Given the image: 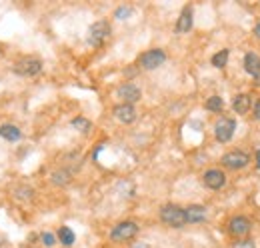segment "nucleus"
Here are the masks:
<instances>
[{
  "instance_id": "nucleus-13",
  "label": "nucleus",
  "mask_w": 260,
  "mask_h": 248,
  "mask_svg": "<svg viewBox=\"0 0 260 248\" xmlns=\"http://www.w3.org/2000/svg\"><path fill=\"white\" fill-rule=\"evenodd\" d=\"M192 28V10L190 8H184L182 10V14L178 16V20H176V32H188Z\"/></svg>"
},
{
  "instance_id": "nucleus-19",
  "label": "nucleus",
  "mask_w": 260,
  "mask_h": 248,
  "mask_svg": "<svg viewBox=\"0 0 260 248\" xmlns=\"http://www.w3.org/2000/svg\"><path fill=\"white\" fill-rule=\"evenodd\" d=\"M226 62H228V50H220L218 54H214V56H212V64H214L216 68L226 66Z\"/></svg>"
},
{
  "instance_id": "nucleus-20",
  "label": "nucleus",
  "mask_w": 260,
  "mask_h": 248,
  "mask_svg": "<svg viewBox=\"0 0 260 248\" xmlns=\"http://www.w3.org/2000/svg\"><path fill=\"white\" fill-rule=\"evenodd\" d=\"M72 126H74L76 130H80V132H88V130H90V122H88L86 118H74V120H72Z\"/></svg>"
},
{
  "instance_id": "nucleus-18",
  "label": "nucleus",
  "mask_w": 260,
  "mask_h": 248,
  "mask_svg": "<svg viewBox=\"0 0 260 248\" xmlns=\"http://www.w3.org/2000/svg\"><path fill=\"white\" fill-rule=\"evenodd\" d=\"M58 238H60V242H62L64 246H70V244L74 242V232H72L68 226H62V228L58 230Z\"/></svg>"
},
{
  "instance_id": "nucleus-15",
  "label": "nucleus",
  "mask_w": 260,
  "mask_h": 248,
  "mask_svg": "<svg viewBox=\"0 0 260 248\" xmlns=\"http://www.w3.org/2000/svg\"><path fill=\"white\" fill-rule=\"evenodd\" d=\"M244 68H246V72H248V74H252V76H260V56L258 54L248 52V54L244 56Z\"/></svg>"
},
{
  "instance_id": "nucleus-8",
  "label": "nucleus",
  "mask_w": 260,
  "mask_h": 248,
  "mask_svg": "<svg viewBox=\"0 0 260 248\" xmlns=\"http://www.w3.org/2000/svg\"><path fill=\"white\" fill-rule=\"evenodd\" d=\"M116 96H118L120 100H124V104H132V102L140 100L142 94H140V88L134 86V84H122V86H118Z\"/></svg>"
},
{
  "instance_id": "nucleus-4",
  "label": "nucleus",
  "mask_w": 260,
  "mask_h": 248,
  "mask_svg": "<svg viewBox=\"0 0 260 248\" xmlns=\"http://www.w3.org/2000/svg\"><path fill=\"white\" fill-rule=\"evenodd\" d=\"M164 62H166V54H164L162 50H148V52H144V54L138 58V64H140L144 70H154V68L162 66Z\"/></svg>"
},
{
  "instance_id": "nucleus-12",
  "label": "nucleus",
  "mask_w": 260,
  "mask_h": 248,
  "mask_svg": "<svg viewBox=\"0 0 260 248\" xmlns=\"http://www.w3.org/2000/svg\"><path fill=\"white\" fill-rule=\"evenodd\" d=\"M184 212H186V222H188V224H198V222H202V220L206 218V208L200 206V204L188 206Z\"/></svg>"
},
{
  "instance_id": "nucleus-9",
  "label": "nucleus",
  "mask_w": 260,
  "mask_h": 248,
  "mask_svg": "<svg viewBox=\"0 0 260 248\" xmlns=\"http://www.w3.org/2000/svg\"><path fill=\"white\" fill-rule=\"evenodd\" d=\"M250 232V220L244 216H236L230 220V234L232 236H246Z\"/></svg>"
},
{
  "instance_id": "nucleus-25",
  "label": "nucleus",
  "mask_w": 260,
  "mask_h": 248,
  "mask_svg": "<svg viewBox=\"0 0 260 248\" xmlns=\"http://www.w3.org/2000/svg\"><path fill=\"white\" fill-rule=\"evenodd\" d=\"M254 34H256V38H260V20L256 22V26H254Z\"/></svg>"
},
{
  "instance_id": "nucleus-10",
  "label": "nucleus",
  "mask_w": 260,
  "mask_h": 248,
  "mask_svg": "<svg viewBox=\"0 0 260 248\" xmlns=\"http://www.w3.org/2000/svg\"><path fill=\"white\" fill-rule=\"evenodd\" d=\"M114 116H116V120H120L122 124H130L134 122V118H136V110H134L132 104H118L114 108Z\"/></svg>"
},
{
  "instance_id": "nucleus-5",
  "label": "nucleus",
  "mask_w": 260,
  "mask_h": 248,
  "mask_svg": "<svg viewBox=\"0 0 260 248\" xmlns=\"http://www.w3.org/2000/svg\"><path fill=\"white\" fill-rule=\"evenodd\" d=\"M108 34H110V26H108V22L98 20V22H94V24L90 26V32H88V42H90L92 46H100V44L108 38Z\"/></svg>"
},
{
  "instance_id": "nucleus-3",
  "label": "nucleus",
  "mask_w": 260,
  "mask_h": 248,
  "mask_svg": "<svg viewBox=\"0 0 260 248\" xmlns=\"http://www.w3.org/2000/svg\"><path fill=\"white\" fill-rule=\"evenodd\" d=\"M136 234H138V226H136V222L126 220V222H120L118 226H114V228H112L110 238H112L114 242H124V240L134 238Z\"/></svg>"
},
{
  "instance_id": "nucleus-21",
  "label": "nucleus",
  "mask_w": 260,
  "mask_h": 248,
  "mask_svg": "<svg viewBox=\"0 0 260 248\" xmlns=\"http://www.w3.org/2000/svg\"><path fill=\"white\" fill-rule=\"evenodd\" d=\"M232 248H256L254 246V240L252 238H242V240H236Z\"/></svg>"
},
{
  "instance_id": "nucleus-22",
  "label": "nucleus",
  "mask_w": 260,
  "mask_h": 248,
  "mask_svg": "<svg viewBox=\"0 0 260 248\" xmlns=\"http://www.w3.org/2000/svg\"><path fill=\"white\" fill-rule=\"evenodd\" d=\"M42 242H44L46 246H54L56 238H54V234H50V232H44V234H42Z\"/></svg>"
},
{
  "instance_id": "nucleus-11",
  "label": "nucleus",
  "mask_w": 260,
  "mask_h": 248,
  "mask_svg": "<svg viewBox=\"0 0 260 248\" xmlns=\"http://www.w3.org/2000/svg\"><path fill=\"white\" fill-rule=\"evenodd\" d=\"M224 182H226V176L220 170H208V172H204V184L208 186V188L218 190V188L224 186Z\"/></svg>"
},
{
  "instance_id": "nucleus-16",
  "label": "nucleus",
  "mask_w": 260,
  "mask_h": 248,
  "mask_svg": "<svg viewBox=\"0 0 260 248\" xmlns=\"http://www.w3.org/2000/svg\"><path fill=\"white\" fill-rule=\"evenodd\" d=\"M232 106H234L236 114H240V116L246 114V112L250 110V96H248V94H238V96L234 98Z\"/></svg>"
},
{
  "instance_id": "nucleus-17",
  "label": "nucleus",
  "mask_w": 260,
  "mask_h": 248,
  "mask_svg": "<svg viewBox=\"0 0 260 248\" xmlns=\"http://www.w3.org/2000/svg\"><path fill=\"white\" fill-rule=\"evenodd\" d=\"M222 106H224V102H222L220 96H210L206 100V110H210V112H220Z\"/></svg>"
},
{
  "instance_id": "nucleus-14",
  "label": "nucleus",
  "mask_w": 260,
  "mask_h": 248,
  "mask_svg": "<svg viewBox=\"0 0 260 248\" xmlns=\"http://www.w3.org/2000/svg\"><path fill=\"white\" fill-rule=\"evenodd\" d=\"M0 136H2L4 140H8V142H16V140H20L22 132H20L18 126H14V124H2V126H0Z\"/></svg>"
},
{
  "instance_id": "nucleus-6",
  "label": "nucleus",
  "mask_w": 260,
  "mask_h": 248,
  "mask_svg": "<svg viewBox=\"0 0 260 248\" xmlns=\"http://www.w3.org/2000/svg\"><path fill=\"white\" fill-rule=\"evenodd\" d=\"M234 128H236V122L232 118H220L216 126H214V134H216V140L218 142H228L234 134Z\"/></svg>"
},
{
  "instance_id": "nucleus-23",
  "label": "nucleus",
  "mask_w": 260,
  "mask_h": 248,
  "mask_svg": "<svg viewBox=\"0 0 260 248\" xmlns=\"http://www.w3.org/2000/svg\"><path fill=\"white\" fill-rule=\"evenodd\" d=\"M130 14V8H120V10H116V18H126Z\"/></svg>"
},
{
  "instance_id": "nucleus-7",
  "label": "nucleus",
  "mask_w": 260,
  "mask_h": 248,
  "mask_svg": "<svg viewBox=\"0 0 260 248\" xmlns=\"http://www.w3.org/2000/svg\"><path fill=\"white\" fill-rule=\"evenodd\" d=\"M248 160H250L248 154H244L242 150H232V152H226V154L222 156V164H224L226 168H232V170L246 166Z\"/></svg>"
},
{
  "instance_id": "nucleus-24",
  "label": "nucleus",
  "mask_w": 260,
  "mask_h": 248,
  "mask_svg": "<svg viewBox=\"0 0 260 248\" xmlns=\"http://www.w3.org/2000/svg\"><path fill=\"white\" fill-rule=\"evenodd\" d=\"M254 116L260 120V100H256V104H254Z\"/></svg>"
},
{
  "instance_id": "nucleus-26",
  "label": "nucleus",
  "mask_w": 260,
  "mask_h": 248,
  "mask_svg": "<svg viewBox=\"0 0 260 248\" xmlns=\"http://www.w3.org/2000/svg\"><path fill=\"white\" fill-rule=\"evenodd\" d=\"M256 156H258V168H260V150H258V154H256Z\"/></svg>"
},
{
  "instance_id": "nucleus-1",
  "label": "nucleus",
  "mask_w": 260,
  "mask_h": 248,
  "mask_svg": "<svg viewBox=\"0 0 260 248\" xmlns=\"http://www.w3.org/2000/svg\"><path fill=\"white\" fill-rule=\"evenodd\" d=\"M160 220L168 226H174V228H180L186 224V212L174 204H166L160 210Z\"/></svg>"
},
{
  "instance_id": "nucleus-2",
  "label": "nucleus",
  "mask_w": 260,
  "mask_h": 248,
  "mask_svg": "<svg viewBox=\"0 0 260 248\" xmlns=\"http://www.w3.org/2000/svg\"><path fill=\"white\" fill-rule=\"evenodd\" d=\"M40 70H42V62L40 58H34V56H24L14 64V72L20 76H36Z\"/></svg>"
}]
</instances>
